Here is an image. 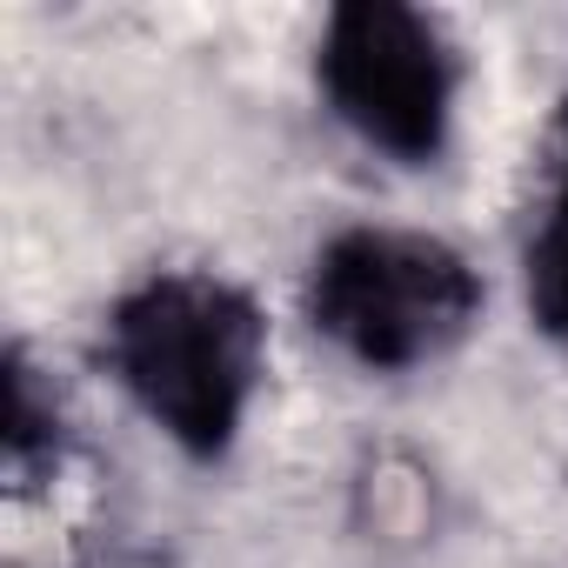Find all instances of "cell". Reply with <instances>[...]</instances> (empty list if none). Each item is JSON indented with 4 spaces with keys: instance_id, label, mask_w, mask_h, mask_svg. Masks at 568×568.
Wrapping results in <instances>:
<instances>
[{
    "instance_id": "cell-1",
    "label": "cell",
    "mask_w": 568,
    "mask_h": 568,
    "mask_svg": "<svg viewBox=\"0 0 568 568\" xmlns=\"http://www.w3.org/2000/svg\"><path fill=\"white\" fill-rule=\"evenodd\" d=\"M101 348L128 402L187 462H221L267 375V315L214 267H154L108 308Z\"/></svg>"
},
{
    "instance_id": "cell-2",
    "label": "cell",
    "mask_w": 568,
    "mask_h": 568,
    "mask_svg": "<svg viewBox=\"0 0 568 568\" xmlns=\"http://www.w3.org/2000/svg\"><path fill=\"white\" fill-rule=\"evenodd\" d=\"M308 328L368 375H408L455 355L481 322L475 261L422 227H342L302 281Z\"/></svg>"
},
{
    "instance_id": "cell-3",
    "label": "cell",
    "mask_w": 568,
    "mask_h": 568,
    "mask_svg": "<svg viewBox=\"0 0 568 568\" xmlns=\"http://www.w3.org/2000/svg\"><path fill=\"white\" fill-rule=\"evenodd\" d=\"M315 88L328 114L402 168H435L455 134L462 54L448 28L402 0H348L322 21Z\"/></svg>"
},
{
    "instance_id": "cell-4",
    "label": "cell",
    "mask_w": 568,
    "mask_h": 568,
    "mask_svg": "<svg viewBox=\"0 0 568 568\" xmlns=\"http://www.w3.org/2000/svg\"><path fill=\"white\" fill-rule=\"evenodd\" d=\"M521 295L535 322L568 335V94L541 134V201H535V227L521 247Z\"/></svg>"
},
{
    "instance_id": "cell-5",
    "label": "cell",
    "mask_w": 568,
    "mask_h": 568,
    "mask_svg": "<svg viewBox=\"0 0 568 568\" xmlns=\"http://www.w3.org/2000/svg\"><path fill=\"white\" fill-rule=\"evenodd\" d=\"M61 402L54 388H41L34 362L14 348L8 355V475L28 488L41 468H61Z\"/></svg>"
}]
</instances>
